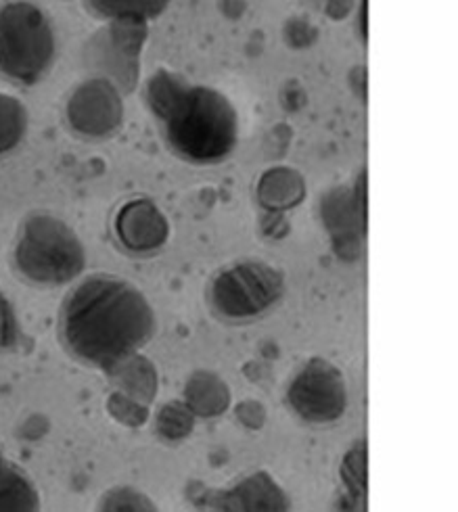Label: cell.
Instances as JSON below:
<instances>
[{"label":"cell","instance_id":"cell-8","mask_svg":"<svg viewBox=\"0 0 458 512\" xmlns=\"http://www.w3.org/2000/svg\"><path fill=\"white\" fill-rule=\"evenodd\" d=\"M72 109L84 111L74 113L72 118L80 130L90 134H103L111 130L118 124L122 115V105L118 103L116 92L103 82H93L90 86H84L74 99Z\"/></svg>","mask_w":458,"mask_h":512},{"label":"cell","instance_id":"cell-9","mask_svg":"<svg viewBox=\"0 0 458 512\" xmlns=\"http://www.w3.org/2000/svg\"><path fill=\"white\" fill-rule=\"evenodd\" d=\"M38 496L32 485L15 469L5 467L0 460V510H34Z\"/></svg>","mask_w":458,"mask_h":512},{"label":"cell","instance_id":"cell-4","mask_svg":"<svg viewBox=\"0 0 458 512\" xmlns=\"http://www.w3.org/2000/svg\"><path fill=\"white\" fill-rule=\"evenodd\" d=\"M17 266L36 283H65L84 268V249L63 222L36 216L21 232Z\"/></svg>","mask_w":458,"mask_h":512},{"label":"cell","instance_id":"cell-5","mask_svg":"<svg viewBox=\"0 0 458 512\" xmlns=\"http://www.w3.org/2000/svg\"><path fill=\"white\" fill-rule=\"evenodd\" d=\"M283 293V276L262 262H243L218 274L212 287L214 306L231 318L258 316Z\"/></svg>","mask_w":458,"mask_h":512},{"label":"cell","instance_id":"cell-6","mask_svg":"<svg viewBox=\"0 0 458 512\" xmlns=\"http://www.w3.org/2000/svg\"><path fill=\"white\" fill-rule=\"evenodd\" d=\"M289 402L306 421L329 423L339 418L346 408V383L333 364L312 360L295 377L289 389Z\"/></svg>","mask_w":458,"mask_h":512},{"label":"cell","instance_id":"cell-13","mask_svg":"<svg viewBox=\"0 0 458 512\" xmlns=\"http://www.w3.org/2000/svg\"><path fill=\"white\" fill-rule=\"evenodd\" d=\"M17 339V322L9 301L0 295V347H11Z\"/></svg>","mask_w":458,"mask_h":512},{"label":"cell","instance_id":"cell-1","mask_svg":"<svg viewBox=\"0 0 458 512\" xmlns=\"http://www.w3.org/2000/svg\"><path fill=\"white\" fill-rule=\"evenodd\" d=\"M155 331L145 295L122 278L93 276L67 297L61 333L72 354L97 366H116Z\"/></svg>","mask_w":458,"mask_h":512},{"label":"cell","instance_id":"cell-12","mask_svg":"<svg viewBox=\"0 0 458 512\" xmlns=\"http://www.w3.org/2000/svg\"><path fill=\"white\" fill-rule=\"evenodd\" d=\"M364 462H366V456H364V446L352 450L346 458V464H343V477H346V481L350 483V487L354 490V487L358 485L360 492H364Z\"/></svg>","mask_w":458,"mask_h":512},{"label":"cell","instance_id":"cell-3","mask_svg":"<svg viewBox=\"0 0 458 512\" xmlns=\"http://www.w3.org/2000/svg\"><path fill=\"white\" fill-rule=\"evenodd\" d=\"M55 57L51 23L30 3L0 7V72L32 84L47 72Z\"/></svg>","mask_w":458,"mask_h":512},{"label":"cell","instance_id":"cell-2","mask_svg":"<svg viewBox=\"0 0 458 512\" xmlns=\"http://www.w3.org/2000/svg\"><path fill=\"white\" fill-rule=\"evenodd\" d=\"M149 101L166 124L168 143L176 153L197 164L224 159L237 145V111L214 88L189 86L159 72L149 84Z\"/></svg>","mask_w":458,"mask_h":512},{"label":"cell","instance_id":"cell-10","mask_svg":"<svg viewBox=\"0 0 458 512\" xmlns=\"http://www.w3.org/2000/svg\"><path fill=\"white\" fill-rule=\"evenodd\" d=\"M26 130V109L17 99L0 95V151L13 149Z\"/></svg>","mask_w":458,"mask_h":512},{"label":"cell","instance_id":"cell-7","mask_svg":"<svg viewBox=\"0 0 458 512\" xmlns=\"http://www.w3.org/2000/svg\"><path fill=\"white\" fill-rule=\"evenodd\" d=\"M118 235L126 247L134 251H147L166 241L168 224L153 203L132 201L118 216Z\"/></svg>","mask_w":458,"mask_h":512},{"label":"cell","instance_id":"cell-11","mask_svg":"<svg viewBox=\"0 0 458 512\" xmlns=\"http://www.w3.org/2000/svg\"><path fill=\"white\" fill-rule=\"evenodd\" d=\"M90 9H99L105 15L120 17V19H141L147 15H155L162 11L166 5H153V3H93Z\"/></svg>","mask_w":458,"mask_h":512}]
</instances>
